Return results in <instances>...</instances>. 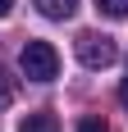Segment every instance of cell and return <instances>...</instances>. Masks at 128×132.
<instances>
[{
	"instance_id": "1",
	"label": "cell",
	"mask_w": 128,
	"mask_h": 132,
	"mask_svg": "<svg viewBox=\"0 0 128 132\" xmlns=\"http://www.w3.org/2000/svg\"><path fill=\"white\" fill-rule=\"evenodd\" d=\"M18 64H23V73L32 82H51L55 73H60V55H55L51 41H27L23 55H18Z\"/></svg>"
},
{
	"instance_id": "2",
	"label": "cell",
	"mask_w": 128,
	"mask_h": 132,
	"mask_svg": "<svg viewBox=\"0 0 128 132\" xmlns=\"http://www.w3.org/2000/svg\"><path fill=\"white\" fill-rule=\"evenodd\" d=\"M73 50H78V59L87 68H110L119 59V46L105 37V32H82V37L73 41Z\"/></svg>"
},
{
	"instance_id": "3",
	"label": "cell",
	"mask_w": 128,
	"mask_h": 132,
	"mask_svg": "<svg viewBox=\"0 0 128 132\" xmlns=\"http://www.w3.org/2000/svg\"><path fill=\"white\" fill-rule=\"evenodd\" d=\"M37 9L46 14V18H55V23H64V18H73L78 0H37Z\"/></svg>"
},
{
	"instance_id": "4",
	"label": "cell",
	"mask_w": 128,
	"mask_h": 132,
	"mask_svg": "<svg viewBox=\"0 0 128 132\" xmlns=\"http://www.w3.org/2000/svg\"><path fill=\"white\" fill-rule=\"evenodd\" d=\"M18 132H60V123H55L51 109H41V114H27V119L18 123Z\"/></svg>"
},
{
	"instance_id": "5",
	"label": "cell",
	"mask_w": 128,
	"mask_h": 132,
	"mask_svg": "<svg viewBox=\"0 0 128 132\" xmlns=\"http://www.w3.org/2000/svg\"><path fill=\"white\" fill-rule=\"evenodd\" d=\"M96 9L105 18H128V0H96Z\"/></svg>"
},
{
	"instance_id": "6",
	"label": "cell",
	"mask_w": 128,
	"mask_h": 132,
	"mask_svg": "<svg viewBox=\"0 0 128 132\" xmlns=\"http://www.w3.org/2000/svg\"><path fill=\"white\" fill-rule=\"evenodd\" d=\"M78 132H110V128H105V119L87 114V119H78Z\"/></svg>"
},
{
	"instance_id": "7",
	"label": "cell",
	"mask_w": 128,
	"mask_h": 132,
	"mask_svg": "<svg viewBox=\"0 0 128 132\" xmlns=\"http://www.w3.org/2000/svg\"><path fill=\"white\" fill-rule=\"evenodd\" d=\"M9 100H14V87H9V78H0V109L9 105Z\"/></svg>"
},
{
	"instance_id": "8",
	"label": "cell",
	"mask_w": 128,
	"mask_h": 132,
	"mask_svg": "<svg viewBox=\"0 0 128 132\" xmlns=\"http://www.w3.org/2000/svg\"><path fill=\"white\" fill-rule=\"evenodd\" d=\"M119 105L128 109V78H124V87H119Z\"/></svg>"
},
{
	"instance_id": "9",
	"label": "cell",
	"mask_w": 128,
	"mask_h": 132,
	"mask_svg": "<svg viewBox=\"0 0 128 132\" xmlns=\"http://www.w3.org/2000/svg\"><path fill=\"white\" fill-rule=\"evenodd\" d=\"M9 9H14V0H0V18H9Z\"/></svg>"
}]
</instances>
